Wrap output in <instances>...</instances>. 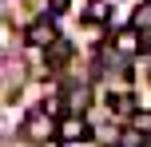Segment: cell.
Here are the masks:
<instances>
[{
    "instance_id": "6da1fadb",
    "label": "cell",
    "mask_w": 151,
    "mask_h": 147,
    "mask_svg": "<svg viewBox=\"0 0 151 147\" xmlns=\"http://www.w3.org/2000/svg\"><path fill=\"white\" fill-rule=\"evenodd\" d=\"M56 40H60V32H56V16L52 12L28 24V48H48V44H56Z\"/></svg>"
},
{
    "instance_id": "7a4b0ae2",
    "label": "cell",
    "mask_w": 151,
    "mask_h": 147,
    "mask_svg": "<svg viewBox=\"0 0 151 147\" xmlns=\"http://www.w3.org/2000/svg\"><path fill=\"white\" fill-rule=\"evenodd\" d=\"M56 139L60 143H80V139H91V127L83 115H64L60 127H56Z\"/></svg>"
},
{
    "instance_id": "3957f363",
    "label": "cell",
    "mask_w": 151,
    "mask_h": 147,
    "mask_svg": "<svg viewBox=\"0 0 151 147\" xmlns=\"http://www.w3.org/2000/svg\"><path fill=\"white\" fill-rule=\"evenodd\" d=\"M44 52H48V68H60V64H68V56H72V44H68V40H56V44H48L44 48Z\"/></svg>"
},
{
    "instance_id": "277c9868",
    "label": "cell",
    "mask_w": 151,
    "mask_h": 147,
    "mask_svg": "<svg viewBox=\"0 0 151 147\" xmlns=\"http://www.w3.org/2000/svg\"><path fill=\"white\" fill-rule=\"evenodd\" d=\"M83 20H88V24H107V20H111V8H107L104 0H91V4L83 8Z\"/></svg>"
},
{
    "instance_id": "5b68a950",
    "label": "cell",
    "mask_w": 151,
    "mask_h": 147,
    "mask_svg": "<svg viewBox=\"0 0 151 147\" xmlns=\"http://www.w3.org/2000/svg\"><path fill=\"white\" fill-rule=\"evenodd\" d=\"M107 103H111V115H119V119H131V111H135L131 95H107Z\"/></svg>"
},
{
    "instance_id": "8992f818",
    "label": "cell",
    "mask_w": 151,
    "mask_h": 147,
    "mask_svg": "<svg viewBox=\"0 0 151 147\" xmlns=\"http://www.w3.org/2000/svg\"><path fill=\"white\" fill-rule=\"evenodd\" d=\"M131 24H135L139 32H143V28H151V0H143V4L131 12Z\"/></svg>"
},
{
    "instance_id": "52a82bcc",
    "label": "cell",
    "mask_w": 151,
    "mask_h": 147,
    "mask_svg": "<svg viewBox=\"0 0 151 147\" xmlns=\"http://www.w3.org/2000/svg\"><path fill=\"white\" fill-rule=\"evenodd\" d=\"M135 131H143V135H151V111H131V119H127Z\"/></svg>"
},
{
    "instance_id": "ba28073f",
    "label": "cell",
    "mask_w": 151,
    "mask_h": 147,
    "mask_svg": "<svg viewBox=\"0 0 151 147\" xmlns=\"http://www.w3.org/2000/svg\"><path fill=\"white\" fill-rule=\"evenodd\" d=\"M44 115H52V119H64V111H60V100H44Z\"/></svg>"
},
{
    "instance_id": "9c48e42d",
    "label": "cell",
    "mask_w": 151,
    "mask_h": 147,
    "mask_svg": "<svg viewBox=\"0 0 151 147\" xmlns=\"http://www.w3.org/2000/svg\"><path fill=\"white\" fill-rule=\"evenodd\" d=\"M68 4H72V0H48V12H52V16H64Z\"/></svg>"
},
{
    "instance_id": "30bf717a",
    "label": "cell",
    "mask_w": 151,
    "mask_h": 147,
    "mask_svg": "<svg viewBox=\"0 0 151 147\" xmlns=\"http://www.w3.org/2000/svg\"><path fill=\"white\" fill-rule=\"evenodd\" d=\"M143 52H151V28H143Z\"/></svg>"
}]
</instances>
